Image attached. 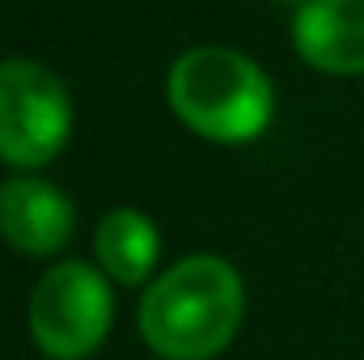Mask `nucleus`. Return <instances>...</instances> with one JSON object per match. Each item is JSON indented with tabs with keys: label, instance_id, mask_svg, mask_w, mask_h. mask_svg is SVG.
<instances>
[{
	"label": "nucleus",
	"instance_id": "obj_1",
	"mask_svg": "<svg viewBox=\"0 0 364 360\" xmlns=\"http://www.w3.org/2000/svg\"><path fill=\"white\" fill-rule=\"evenodd\" d=\"M246 314V288L229 259L186 255L140 297V335L161 360L220 356Z\"/></svg>",
	"mask_w": 364,
	"mask_h": 360
},
{
	"label": "nucleus",
	"instance_id": "obj_2",
	"mask_svg": "<svg viewBox=\"0 0 364 360\" xmlns=\"http://www.w3.org/2000/svg\"><path fill=\"white\" fill-rule=\"evenodd\" d=\"M170 110L212 144H250L275 119L272 77L233 47H191L166 77Z\"/></svg>",
	"mask_w": 364,
	"mask_h": 360
},
{
	"label": "nucleus",
	"instance_id": "obj_3",
	"mask_svg": "<svg viewBox=\"0 0 364 360\" xmlns=\"http://www.w3.org/2000/svg\"><path fill=\"white\" fill-rule=\"evenodd\" d=\"M114 318L110 275L90 263H55L30 297V335L51 360H85L102 348Z\"/></svg>",
	"mask_w": 364,
	"mask_h": 360
},
{
	"label": "nucleus",
	"instance_id": "obj_4",
	"mask_svg": "<svg viewBox=\"0 0 364 360\" xmlns=\"http://www.w3.org/2000/svg\"><path fill=\"white\" fill-rule=\"evenodd\" d=\"M73 136V97L38 60H0V162L38 170Z\"/></svg>",
	"mask_w": 364,
	"mask_h": 360
},
{
	"label": "nucleus",
	"instance_id": "obj_5",
	"mask_svg": "<svg viewBox=\"0 0 364 360\" xmlns=\"http://www.w3.org/2000/svg\"><path fill=\"white\" fill-rule=\"evenodd\" d=\"M77 233L73 199L47 179L0 182V238L21 255H60Z\"/></svg>",
	"mask_w": 364,
	"mask_h": 360
},
{
	"label": "nucleus",
	"instance_id": "obj_6",
	"mask_svg": "<svg viewBox=\"0 0 364 360\" xmlns=\"http://www.w3.org/2000/svg\"><path fill=\"white\" fill-rule=\"evenodd\" d=\"M296 55L331 77L364 73V0H305L292 17Z\"/></svg>",
	"mask_w": 364,
	"mask_h": 360
},
{
	"label": "nucleus",
	"instance_id": "obj_7",
	"mask_svg": "<svg viewBox=\"0 0 364 360\" xmlns=\"http://www.w3.org/2000/svg\"><path fill=\"white\" fill-rule=\"evenodd\" d=\"M93 255L102 271L114 280V284H144L149 271L157 268V255H161V238H157V225L136 212V208H114L97 221V233H93Z\"/></svg>",
	"mask_w": 364,
	"mask_h": 360
},
{
	"label": "nucleus",
	"instance_id": "obj_8",
	"mask_svg": "<svg viewBox=\"0 0 364 360\" xmlns=\"http://www.w3.org/2000/svg\"><path fill=\"white\" fill-rule=\"evenodd\" d=\"M284 4H305V0H284Z\"/></svg>",
	"mask_w": 364,
	"mask_h": 360
}]
</instances>
